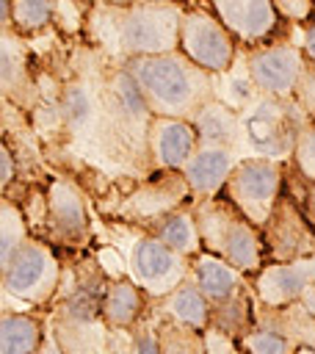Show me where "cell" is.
Here are the masks:
<instances>
[{"label":"cell","instance_id":"obj_33","mask_svg":"<svg viewBox=\"0 0 315 354\" xmlns=\"http://www.w3.org/2000/svg\"><path fill=\"white\" fill-rule=\"evenodd\" d=\"M135 354H160V340L155 329H141L135 332Z\"/></svg>","mask_w":315,"mask_h":354},{"label":"cell","instance_id":"obj_13","mask_svg":"<svg viewBox=\"0 0 315 354\" xmlns=\"http://www.w3.org/2000/svg\"><path fill=\"white\" fill-rule=\"evenodd\" d=\"M191 185L182 177V171H163L160 177H152L149 183H144L138 191H133L119 213L144 224H155L158 218H163L166 213L177 210L185 205V199H191Z\"/></svg>","mask_w":315,"mask_h":354},{"label":"cell","instance_id":"obj_21","mask_svg":"<svg viewBox=\"0 0 315 354\" xmlns=\"http://www.w3.org/2000/svg\"><path fill=\"white\" fill-rule=\"evenodd\" d=\"M160 313L163 318L169 321H177L182 326H191V329H210V321H213V307L210 301L204 299V293L193 285V279L188 277L177 290H171L163 304H160Z\"/></svg>","mask_w":315,"mask_h":354},{"label":"cell","instance_id":"obj_7","mask_svg":"<svg viewBox=\"0 0 315 354\" xmlns=\"http://www.w3.org/2000/svg\"><path fill=\"white\" fill-rule=\"evenodd\" d=\"M0 274L3 293L28 304H47L61 290V263L44 241H28Z\"/></svg>","mask_w":315,"mask_h":354},{"label":"cell","instance_id":"obj_37","mask_svg":"<svg viewBox=\"0 0 315 354\" xmlns=\"http://www.w3.org/2000/svg\"><path fill=\"white\" fill-rule=\"evenodd\" d=\"M312 185V191H309V199H307V205H304V213H307V218L312 221V227H315V183H309Z\"/></svg>","mask_w":315,"mask_h":354},{"label":"cell","instance_id":"obj_1","mask_svg":"<svg viewBox=\"0 0 315 354\" xmlns=\"http://www.w3.org/2000/svg\"><path fill=\"white\" fill-rule=\"evenodd\" d=\"M185 3H105L91 17V30L113 55L124 61L180 50Z\"/></svg>","mask_w":315,"mask_h":354},{"label":"cell","instance_id":"obj_27","mask_svg":"<svg viewBox=\"0 0 315 354\" xmlns=\"http://www.w3.org/2000/svg\"><path fill=\"white\" fill-rule=\"evenodd\" d=\"M22 75H25L22 44L17 36H11V30H3V94L6 97H11V91L22 86Z\"/></svg>","mask_w":315,"mask_h":354},{"label":"cell","instance_id":"obj_3","mask_svg":"<svg viewBox=\"0 0 315 354\" xmlns=\"http://www.w3.org/2000/svg\"><path fill=\"white\" fill-rule=\"evenodd\" d=\"M193 213H196L204 252L227 260L240 274H257L265 266L262 230L254 227L235 205L218 196L193 199Z\"/></svg>","mask_w":315,"mask_h":354},{"label":"cell","instance_id":"obj_15","mask_svg":"<svg viewBox=\"0 0 315 354\" xmlns=\"http://www.w3.org/2000/svg\"><path fill=\"white\" fill-rule=\"evenodd\" d=\"M210 6L238 44H260L279 25L274 0H210Z\"/></svg>","mask_w":315,"mask_h":354},{"label":"cell","instance_id":"obj_12","mask_svg":"<svg viewBox=\"0 0 315 354\" xmlns=\"http://www.w3.org/2000/svg\"><path fill=\"white\" fill-rule=\"evenodd\" d=\"M251 290L260 307H287L301 301L309 290H315V254L262 266L254 274Z\"/></svg>","mask_w":315,"mask_h":354},{"label":"cell","instance_id":"obj_4","mask_svg":"<svg viewBox=\"0 0 315 354\" xmlns=\"http://www.w3.org/2000/svg\"><path fill=\"white\" fill-rule=\"evenodd\" d=\"M307 122L309 119L296 100L260 94L240 111V144L249 149V158H268L282 163L296 152V141Z\"/></svg>","mask_w":315,"mask_h":354},{"label":"cell","instance_id":"obj_25","mask_svg":"<svg viewBox=\"0 0 315 354\" xmlns=\"http://www.w3.org/2000/svg\"><path fill=\"white\" fill-rule=\"evenodd\" d=\"M61 116L69 124L72 133H80L88 127V122L97 116V97L88 91V86L75 83L61 97Z\"/></svg>","mask_w":315,"mask_h":354},{"label":"cell","instance_id":"obj_2","mask_svg":"<svg viewBox=\"0 0 315 354\" xmlns=\"http://www.w3.org/2000/svg\"><path fill=\"white\" fill-rule=\"evenodd\" d=\"M122 66L138 83L152 116L193 119L202 105L216 100V75L196 66L180 50L130 58Z\"/></svg>","mask_w":315,"mask_h":354},{"label":"cell","instance_id":"obj_11","mask_svg":"<svg viewBox=\"0 0 315 354\" xmlns=\"http://www.w3.org/2000/svg\"><path fill=\"white\" fill-rule=\"evenodd\" d=\"M262 243L274 263L309 257L315 249V227L293 199L279 196L271 218L262 227Z\"/></svg>","mask_w":315,"mask_h":354},{"label":"cell","instance_id":"obj_14","mask_svg":"<svg viewBox=\"0 0 315 354\" xmlns=\"http://www.w3.org/2000/svg\"><path fill=\"white\" fill-rule=\"evenodd\" d=\"M47 227L55 241L64 246H80L88 238V213H86V199L80 188L58 177L50 183L47 191Z\"/></svg>","mask_w":315,"mask_h":354},{"label":"cell","instance_id":"obj_5","mask_svg":"<svg viewBox=\"0 0 315 354\" xmlns=\"http://www.w3.org/2000/svg\"><path fill=\"white\" fill-rule=\"evenodd\" d=\"M102 111L111 136L122 144V149H127L133 158H149V127L155 116L149 113L138 83L124 66L108 75L102 88Z\"/></svg>","mask_w":315,"mask_h":354},{"label":"cell","instance_id":"obj_35","mask_svg":"<svg viewBox=\"0 0 315 354\" xmlns=\"http://www.w3.org/2000/svg\"><path fill=\"white\" fill-rule=\"evenodd\" d=\"M0 185H3V191L8 188V183L14 180V158H11V149L3 144V149H0Z\"/></svg>","mask_w":315,"mask_h":354},{"label":"cell","instance_id":"obj_24","mask_svg":"<svg viewBox=\"0 0 315 354\" xmlns=\"http://www.w3.org/2000/svg\"><path fill=\"white\" fill-rule=\"evenodd\" d=\"M28 241H30L28 238V224H25V216H22L19 205L3 194V202H0V268H6L11 263V257Z\"/></svg>","mask_w":315,"mask_h":354},{"label":"cell","instance_id":"obj_29","mask_svg":"<svg viewBox=\"0 0 315 354\" xmlns=\"http://www.w3.org/2000/svg\"><path fill=\"white\" fill-rule=\"evenodd\" d=\"M243 346L249 354H293V343L290 337L274 332V329H251L249 335H243Z\"/></svg>","mask_w":315,"mask_h":354},{"label":"cell","instance_id":"obj_10","mask_svg":"<svg viewBox=\"0 0 315 354\" xmlns=\"http://www.w3.org/2000/svg\"><path fill=\"white\" fill-rule=\"evenodd\" d=\"M304 64H307V55L293 41L262 44L246 53V75L251 77L254 88L265 97L293 100Z\"/></svg>","mask_w":315,"mask_h":354},{"label":"cell","instance_id":"obj_34","mask_svg":"<svg viewBox=\"0 0 315 354\" xmlns=\"http://www.w3.org/2000/svg\"><path fill=\"white\" fill-rule=\"evenodd\" d=\"M296 44L304 50V55H307L309 61H315V19L304 25V30H301V36H298Z\"/></svg>","mask_w":315,"mask_h":354},{"label":"cell","instance_id":"obj_26","mask_svg":"<svg viewBox=\"0 0 315 354\" xmlns=\"http://www.w3.org/2000/svg\"><path fill=\"white\" fill-rule=\"evenodd\" d=\"M158 340H160V354H207L204 332L182 326L169 318H163V324L158 326Z\"/></svg>","mask_w":315,"mask_h":354},{"label":"cell","instance_id":"obj_16","mask_svg":"<svg viewBox=\"0 0 315 354\" xmlns=\"http://www.w3.org/2000/svg\"><path fill=\"white\" fill-rule=\"evenodd\" d=\"M199 149V136L191 119L155 116L149 127V163L160 171H182Z\"/></svg>","mask_w":315,"mask_h":354},{"label":"cell","instance_id":"obj_38","mask_svg":"<svg viewBox=\"0 0 315 354\" xmlns=\"http://www.w3.org/2000/svg\"><path fill=\"white\" fill-rule=\"evenodd\" d=\"M124 3H163V0H124ZM182 3V0H180Z\"/></svg>","mask_w":315,"mask_h":354},{"label":"cell","instance_id":"obj_23","mask_svg":"<svg viewBox=\"0 0 315 354\" xmlns=\"http://www.w3.org/2000/svg\"><path fill=\"white\" fill-rule=\"evenodd\" d=\"M144 290L133 279H116L102 296V321L116 329H130L144 310Z\"/></svg>","mask_w":315,"mask_h":354},{"label":"cell","instance_id":"obj_19","mask_svg":"<svg viewBox=\"0 0 315 354\" xmlns=\"http://www.w3.org/2000/svg\"><path fill=\"white\" fill-rule=\"evenodd\" d=\"M196 127L199 144H218V147H238L240 144V113L229 102H221L218 97L210 100L196 111L191 119Z\"/></svg>","mask_w":315,"mask_h":354},{"label":"cell","instance_id":"obj_22","mask_svg":"<svg viewBox=\"0 0 315 354\" xmlns=\"http://www.w3.org/2000/svg\"><path fill=\"white\" fill-rule=\"evenodd\" d=\"M44 335L47 332L36 315L3 310V315H0V354H39Z\"/></svg>","mask_w":315,"mask_h":354},{"label":"cell","instance_id":"obj_31","mask_svg":"<svg viewBox=\"0 0 315 354\" xmlns=\"http://www.w3.org/2000/svg\"><path fill=\"white\" fill-rule=\"evenodd\" d=\"M293 100L298 102L304 116L309 122H315V61H309V58L304 64V72H301V80H298V88H296Z\"/></svg>","mask_w":315,"mask_h":354},{"label":"cell","instance_id":"obj_36","mask_svg":"<svg viewBox=\"0 0 315 354\" xmlns=\"http://www.w3.org/2000/svg\"><path fill=\"white\" fill-rule=\"evenodd\" d=\"M39 354H64V348L58 346V335L55 332H47L44 335V343H41V351Z\"/></svg>","mask_w":315,"mask_h":354},{"label":"cell","instance_id":"obj_18","mask_svg":"<svg viewBox=\"0 0 315 354\" xmlns=\"http://www.w3.org/2000/svg\"><path fill=\"white\" fill-rule=\"evenodd\" d=\"M191 279L204 293L213 310L243 296V274L210 252H199L191 260Z\"/></svg>","mask_w":315,"mask_h":354},{"label":"cell","instance_id":"obj_6","mask_svg":"<svg viewBox=\"0 0 315 354\" xmlns=\"http://www.w3.org/2000/svg\"><path fill=\"white\" fill-rule=\"evenodd\" d=\"M282 183H285V171H282L279 160L238 158L229 180L224 185V199L229 205H235L254 227L262 230L282 196L279 194Z\"/></svg>","mask_w":315,"mask_h":354},{"label":"cell","instance_id":"obj_32","mask_svg":"<svg viewBox=\"0 0 315 354\" xmlns=\"http://www.w3.org/2000/svg\"><path fill=\"white\" fill-rule=\"evenodd\" d=\"M274 6L287 22H307L312 17V0H274Z\"/></svg>","mask_w":315,"mask_h":354},{"label":"cell","instance_id":"obj_30","mask_svg":"<svg viewBox=\"0 0 315 354\" xmlns=\"http://www.w3.org/2000/svg\"><path fill=\"white\" fill-rule=\"evenodd\" d=\"M296 169L307 183H315V122H307V127L301 130L298 141H296V152H293Z\"/></svg>","mask_w":315,"mask_h":354},{"label":"cell","instance_id":"obj_28","mask_svg":"<svg viewBox=\"0 0 315 354\" xmlns=\"http://www.w3.org/2000/svg\"><path fill=\"white\" fill-rule=\"evenodd\" d=\"M52 6L50 0H14L11 22L19 33H36L50 22Z\"/></svg>","mask_w":315,"mask_h":354},{"label":"cell","instance_id":"obj_20","mask_svg":"<svg viewBox=\"0 0 315 354\" xmlns=\"http://www.w3.org/2000/svg\"><path fill=\"white\" fill-rule=\"evenodd\" d=\"M149 232L163 241L169 249H174L177 254L193 260L204 246H202V235H199V224H196V213L193 205L191 207H177L171 213H166L163 218H158L155 224H149Z\"/></svg>","mask_w":315,"mask_h":354},{"label":"cell","instance_id":"obj_17","mask_svg":"<svg viewBox=\"0 0 315 354\" xmlns=\"http://www.w3.org/2000/svg\"><path fill=\"white\" fill-rule=\"evenodd\" d=\"M238 158L232 147L218 144H199V149L191 155V160L182 169V177L191 185L193 199H213L224 194V185L235 169Z\"/></svg>","mask_w":315,"mask_h":354},{"label":"cell","instance_id":"obj_8","mask_svg":"<svg viewBox=\"0 0 315 354\" xmlns=\"http://www.w3.org/2000/svg\"><path fill=\"white\" fill-rule=\"evenodd\" d=\"M130 279L146 293V299H166L191 277V260L169 249L152 232L133 238L127 252Z\"/></svg>","mask_w":315,"mask_h":354},{"label":"cell","instance_id":"obj_39","mask_svg":"<svg viewBox=\"0 0 315 354\" xmlns=\"http://www.w3.org/2000/svg\"><path fill=\"white\" fill-rule=\"evenodd\" d=\"M108 3H124V0H108Z\"/></svg>","mask_w":315,"mask_h":354},{"label":"cell","instance_id":"obj_9","mask_svg":"<svg viewBox=\"0 0 315 354\" xmlns=\"http://www.w3.org/2000/svg\"><path fill=\"white\" fill-rule=\"evenodd\" d=\"M180 53L210 75H224L235 64L238 41L213 11L185 8L180 28Z\"/></svg>","mask_w":315,"mask_h":354}]
</instances>
